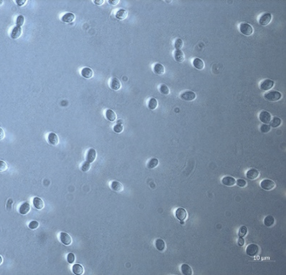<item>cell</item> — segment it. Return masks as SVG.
<instances>
[{
  "label": "cell",
  "mask_w": 286,
  "mask_h": 275,
  "mask_svg": "<svg viewBox=\"0 0 286 275\" xmlns=\"http://www.w3.org/2000/svg\"><path fill=\"white\" fill-rule=\"evenodd\" d=\"M282 93L281 92L277 90H272L266 93L264 95V97L266 100L270 101V102H277L279 101L280 100L282 99Z\"/></svg>",
  "instance_id": "6da1fadb"
},
{
  "label": "cell",
  "mask_w": 286,
  "mask_h": 275,
  "mask_svg": "<svg viewBox=\"0 0 286 275\" xmlns=\"http://www.w3.org/2000/svg\"><path fill=\"white\" fill-rule=\"evenodd\" d=\"M239 30L240 33L243 34L245 36H250L253 35L254 29L253 26L250 25L249 23L243 22L239 26Z\"/></svg>",
  "instance_id": "7a4b0ae2"
},
{
  "label": "cell",
  "mask_w": 286,
  "mask_h": 275,
  "mask_svg": "<svg viewBox=\"0 0 286 275\" xmlns=\"http://www.w3.org/2000/svg\"><path fill=\"white\" fill-rule=\"evenodd\" d=\"M246 254L250 256H255L259 252V246L255 244H250L246 247Z\"/></svg>",
  "instance_id": "3957f363"
},
{
  "label": "cell",
  "mask_w": 286,
  "mask_h": 275,
  "mask_svg": "<svg viewBox=\"0 0 286 275\" xmlns=\"http://www.w3.org/2000/svg\"><path fill=\"white\" fill-rule=\"evenodd\" d=\"M275 85V82L271 79H265L261 82L260 88L263 91H268L272 89Z\"/></svg>",
  "instance_id": "277c9868"
},
{
  "label": "cell",
  "mask_w": 286,
  "mask_h": 275,
  "mask_svg": "<svg viewBox=\"0 0 286 275\" xmlns=\"http://www.w3.org/2000/svg\"><path fill=\"white\" fill-rule=\"evenodd\" d=\"M261 187L265 191H271L275 187V183L270 179H264L261 182Z\"/></svg>",
  "instance_id": "5b68a950"
},
{
  "label": "cell",
  "mask_w": 286,
  "mask_h": 275,
  "mask_svg": "<svg viewBox=\"0 0 286 275\" xmlns=\"http://www.w3.org/2000/svg\"><path fill=\"white\" fill-rule=\"evenodd\" d=\"M180 97L185 101H192L196 99V94L193 91L187 90L181 93Z\"/></svg>",
  "instance_id": "8992f818"
},
{
  "label": "cell",
  "mask_w": 286,
  "mask_h": 275,
  "mask_svg": "<svg viewBox=\"0 0 286 275\" xmlns=\"http://www.w3.org/2000/svg\"><path fill=\"white\" fill-rule=\"evenodd\" d=\"M272 119L271 114L269 112L265 110H263L259 114V120L263 124H269Z\"/></svg>",
  "instance_id": "52a82bcc"
},
{
  "label": "cell",
  "mask_w": 286,
  "mask_h": 275,
  "mask_svg": "<svg viewBox=\"0 0 286 275\" xmlns=\"http://www.w3.org/2000/svg\"><path fill=\"white\" fill-rule=\"evenodd\" d=\"M59 240L65 246H69L72 242L70 235L66 232H61L59 234Z\"/></svg>",
  "instance_id": "ba28073f"
},
{
  "label": "cell",
  "mask_w": 286,
  "mask_h": 275,
  "mask_svg": "<svg viewBox=\"0 0 286 275\" xmlns=\"http://www.w3.org/2000/svg\"><path fill=\"white\" fill-rule=\"evenodd\" d=\"M273 16L271 13H265L260 17L259 24L262 26H267L271 22Z\"/></svg>",
  "instance_id": "9c48e42d"
},
{
  "label": "cell",
  "mask_w": 286,
  "mask_h": 275,
  "mask_svg": "<svg viewBox=\"0 0 286 275\" xmlns=\"http://www.w3.org/2000/svg\"><path fill=\"white\" fill-rule=\"evenodd\" d=\"M175 217L180 221H185L188 217V212L183 208H179L175 211Z\"/></svg>",
  "instance_id": "30bf717a"
},
{
  "label": "cell",
  "mask_w": 286,
  "mask_h": 275,
  "mask_svg": "<svg viewBox=\"0 0 286 275\" xmlns=\"http://www.w3.org/2000/svg\"><path fill=\"white\" fill-rule=\"evenodd\" d=\"M97 158V151H95L94 148H89L87 151V156H86V161H88L89 163H92L95 161Z\"/></svg>",
  "instance_id": "8fae6325"
},
{
  "label": "cell",
  "mask_w": 286,
  "mask_h": 275,
  "mask_svg": "<svg viewBox=\"0 0 286 275\" xmlns=\"http://www.w3.org/2000/svg\"><path fill=\"white\" fill-rule=\"evenodd\" d=\"M47 141L49 144L52 145H57L59 144V137L55 133H49L47 136Z\"/></svg>",
  "instance_id": "7c38bea8"
},
{
  "label": "cell",
  "mask_w": 286,
  "mask_h": 275,
  "mask_svg": "<svg viewBox=\"0 0 286 275\" xmlns=\"http://www.w3.org/2000/svg\"><path fill=\"white\" fill-rule=\"evenodd\" d=\"M174 58L179 63H183L185 59V55L181 49H175L174 53Z\"/></svg>",
  "instance_id": "4fadbf2b"
},
{
  "label": "cell",
  "mask_w": 286,
  "mask_h": 275,
  "mask_svg": "<svg viewBox=\"0 0 286 275\" xmlns=\"http://www.w3.org/2000/svg\"><path fill=\"white\" fill-rule=\"evenodd\" d=\"M246 177L250 180H255L260 176V172L255 168H250L246 172Z\"/></svg>",
  "instance_id": "5bb4252c"
},
{
  "label": "cell",
  "mask_w": 286,
  "mask_h": 275,
  "mask_svg": "<svg viewBox=\"0 0 286 275\" xmlns=\"http://www.w3.org/2000/svg\"><path fill=\"white\" fill-rule=\"evenodd\" d=\"M22 34V27L16 25L15 27L12 29L10 37L12 39H17L21 37Z\"/></svg>",
  "instance_id": "9a60e30c"
},
{
  "label": "cell",
  "mask_w": 286,
  "mask_h": 275,
  "mask_svg": "<svg viewBox=\"0 0 286 275\" xmlns=\"http://www.w3.org/2000/svg\"><path fill=\"white\" fill-rule=\"evenodd\" d=\"M110 86L113 90H118L122 87V83L120 80L117 77H112L110 80Z\"/></svg>",
  "instance_id": "2e32d148"
},
{
  "label": "cell",
  "mask_w": 286,
  "mask_h": 275,
  "mask_svg": "<svg viewBox=\"0 0 286 275\" xmlns=\"http://www.w3.org/2000/svg\"><path fill=\"white\" fill-rule=\"evenodd\" d=\"M81 75L83 77L86 79H90L94 76V72L90 67H85L81 70Z\"/></svg>",
  "instance_id": "e0dca14e"
},
{
  "label": "cell",
  "mask_w": 286,
  "mask_h": 275,
  "mask_svg": "<svg viewBox=\"0 0 286 275\" xmlns=\"http://www.w3.org/2000/svg\"><path fill=\"white\" fill-rule=\"evenodd\" d=\"M222 183L226 186H233L236 183V180L232 176H225L222 179Z\"/></svg>",
  "instance_id": "ac0fdd59"
},
{
  "label": "cell",
  "mask_w": 286,
  "mask_h": 275,
  "mask_svg": "<svg viewBox=\"0 0 286 275\" xmlns=\"http://www.w3.org/2000/svg\"><path fill=\"white\" fill-rule=\"evenodd\" d=\"M32 204L34 207L37 210H42L45 207V203H44L43 200L39 197H35L33 199Z\"/></svg>",
  "instance_id": "d6986e66"
},
{
  "label": "cell",
  "mask_w": 286,
  "mask_h": 275,
  "mask_svg": "<svg viewBox=\"0 0 286 275\" xmlns=\"http://www.w3.org/2000/svg\"><path fill=\"white\" fill-rule=\"evenodd\" d=\"M110 188L112 191H115V192H118V193L122 192V191H123V189H124L123 185L118 181H113L110 184Z\"/></svg>",
  "instance_id": "ffe728a7"
},
{
  "label": "cell",
  "mask_w": 286,
  "mask_h": 275,
  "mask_svg": "<svg viewBox=\"0 0 286 275\" xmlns=\"http://www.w3.org/2000/svg\"><path fill=\"white\" fill-rule=\"evenodd\" d=\"M153 72L158 75H162L165 73V67L162 64L156 63L153 67Z\"/></svg>",
  "instance_id": "44dd1931"
},
{
  "label": "cell",
  "mask_w": 286,
  "mask_h": 275,
  "mask_svg": "<svg viewBox=\"0 0 286 275\" xmlns=\"http://www.w3.org/2000/svg\"><path fill=\"white\" fill-rule=\"evenodd\" d=\"M105 117L107 121L110 122H115L117 120V115L114 110L111 109H107L105 111Z\"/></svg>",
  "instance_id": "7402d4cb"
},
{
  "label": "cell",
  "mask_w": 286,
  "mask_h": 275,
  "mask_svg": "<svg viewBox=\"0 0 286 275\" xmlns=\"http://www.w3.org/2000/svg\"><path fill=\"white\" fill-rule=\"evenodd\" d=\"M75 19V14H73L72 12H67L66 14H65V15L61 17L62 22H65V23L72 22Z\"/></svg>",
  "instance_id": "603a6c76"
},
{
  "label": "cell",
  "mask_w": 286,
  "mask_h": 275,
  "mask_svg": "<svg viewBox=\"0 0 286 275\" xmlns=\"http://www.w3.org/2000/svg\"><path fill=\"white\" fill-rule=\"evenodd\" d=\"M192 65L195 68H196L198 70H202L205 67V63L202 59L196 57L192 61Z\"/></svg>",
  "instance_id": "cb8c5ba5"
},
{
  "label": "cell",
  "mask_w": 286,
  "mask_h": 275,
  "mask_svg": "<svg viewBox=\"0 0 286 275\" xmlns=\"http://www.w3.org/2000/svg\"><path fill=\"white\" fill-rule=\"evenodd\" d=\"M30 209H31L30 204H29V203L25 202V203H24V204H22L20 206H19V213L22 215H26L29 212V211H30Z\"/></svg>",
  "instance_id": "d4e9b609"
},
{
  "label": "cell",
  "mask_w": 286,
  "mask_h": 275,
  "mask_svg": "<svg viewBox=\"0 0 286 275\" xmlns=\"http://www.w3.org/2000/svg\"><path fill=\"white\" fill-rule=\"evenodd\" d=\"M128 16V12L124 9H118L116 14H115V17L119 20H123L126 19Z\"/></svg>",
  "instance_id": "484cf974"
},
{
  "label": "cell",
  "mask_w": 286,
  "mask_h": 275,
  "mask_svg": "<svg viewBox=\"0 0 286 275\" xmlns=\"http://www.w3.org/2000/svg\"><path fill=\"white\" fill-rule=\"evenodd\" d=\"M155 244L156 249L159 251V252H162L165 250V248H166L165 242V241L162 240V239H158L155 241Z\"/></svg>",
  "instance_id": "4316f807"
},
{
  "label": "cell",
  "mask_w": 286,
  "mask_h": 275,
  "mask_svg": "<svg viewBox=\"0 0 286 275\" xmlns=\"http://www.w3.org/2000/svg\"><path fill=\"white\" fill-rule=\"evenodd\" d=\"M73 274L76 275H82L84 273V267L79 264H75L72 267Z\"/></svg>",
  "instance_id": "83f0119b"
},
{
  "label": "cell",
  "mask_w": 286,
  "mask_h": 275,
  "mask_svg": "<svg viewBox=\"0 0 286 275\" xmlns=\"http://www.w3.org/2000/svg\"><path fill=\"white\" fill-rule=\"evenodd\" d=\"M180 270H181V272L185 275L192 274V270L191 267L189 266L188 264H182L181 267H180Z\"/></svg>",
  "instance_id": "f1b7e54d"
},
{
  "label": "cell",
  "mask_w": 286,
  "mask_h": 275,
  "mask_svg": "<svg viewBox=\"0 0 286 275\" xmlns=\"http://www.w3.org/2000/svg\"><path fill=\"white\" fill-rule=\"evenodd\" d=\"M158 106V100L155 97H152V98L150 99V100L148 101V108L151 110H155L157 107Z\"/></svg>",
  "instance_id": "f546056e"
},
{
  "label": "cell",
  "mask_w": 286,
  "mask_h": 275,
  "mask_svg": "<svg viewBox=\"0 0 286 275\" xmlns=\"http://www.w3.org/2000/svg\"><path fill=\"white\" fill-rule=\"evenodd\" d=\"M281 123L282 121L281 118H279L278 117H274L273 119H271V122H270V126L276 128V127H279L281 125Z\"/></svg>",
  "instance_id": "4dcf8cb0"
},
{
  "label": "cell",
  "mask_w": 286,
  "mask_h": 275,
  "mask_svg": "<svg viewBox=\"0 0 286 275\" xmlns=\"http://www.w3.org/2000/svg\"><path fill=\"white\" fill-rule=\"evenodd\" d=\"M263 222H264V224H265L266 226L271 227L273 226L274 224H275V219H274L273 216L269 215V216H267L265 219H264Z\"/></svg>",
  "instance_id": "1f68e13d"
},
{
  "label": "cell",
  "mask_w": 286,
  "mask_h": 275,
  "mask_svg": "<svg viewBox=\"0 0 286 275\" xmlns=\"http://www.w3.org/2000/svg\"><path fill=\"white\" fill-rule=\"evenodd\" d=\"M158 164H159L158 159L156 158H152L149 161V162L148 163V168L150 169H153L155 168H156V167L158 166Z\"/></svg>",
  "instance_id": "d6a6232c"
},
{
  "label": "cell",
  "mask_w": 286,
  "mask_h": 275,
  "mask_svg": "<svg viewBox=\"0 0 286 275\" xmlns=\"http://www.w3.org/2000/svg\"><path fill=\"white\" fill-rule=\"evenodd\" d=\"M160 91L162 95H168L170 94V88H169V87L165 84H162L160 85Z\"/></svg>",
  "instance_id": "836d02e7"
},
{
  "label": "cell",
  "mask_w": 286,
  "mask_h": 275,
  "mask_svg": "<svg viewBox=\"0 0 286 275\" xmlns=\"http://www.w3.org/2000/svg\"><path fill=\"white\" fill-rule=\"evenodd\" d=\"M25 18L23 15H19L16 19V24H17V26H19V27H22L25 24Z\"/></svg>",
  "instance_id": "e575fe53"
},
{
  "label": "cell",
  "mask_w": 286,
  "mask_h": 275,
  "mask_svg": "<svg viewBox=\"0 0 286 275\" xmlns=\"http://www.w3.org/2000/svg\"><path fill=\"white\" fill-rule=\"evenodd\" d=\"M90 164L91 163H89L88 161H85L82 164V166H81V170H82L83 172H87L91 168Z\"/></svg>",
  "instance_id": "d590c367"
},
{
  "label": "cell",
  "mask_w": 286,
  "mask_h": 275,
  "mask_svg": "<svg viewBox=\"0 0 286 275\" xmlns=\"http://www.w3.org/2000/svg\"><path fill=\"white\" fill-rule=\"evenodd\" d=\"M247 233H248L247 227L245 226H243L240 227L239 231H238V236H239V237H244L246 234H247Z\"/></svg>",
  "instance_id": "8d00e7d4"
},
{
  "label": "cell",
  "mask_w": 286,
  "mask_h": 275,
  "mask_svg": "<svg viewBox=\"0 0 286 275\" xmlns=\"http://www.w3.org/2000/svg\"><path fill=\"white\" fill-rule=\"evenodd\" d=\"M183 47V41L182 39L178 38L175 42V49H181Z\"/></svg>",
  "instance_id": "74e56055"
},
{
  "label": "cell",
  "mask_w": 286,
  "mask_h": 275,
  "mask_svg": "<svg viewBox=\"0 0 286 275\" xmlns=\"http://www.w3.org/2000/svg\"><path fill=\"white\" fill-rule=\"evenodd\" d=\"M123 130H124V127H123V125L120 124V123H118V124H116L113 127V131L116 133H122Z\"/></svg>",
  "instance_id": "f35d334b"
},
{
  "label": "cell",
  "mask_w": 286,
  "mask_h": 275,
  "mask_svg": "<svg viewBox=\"0 0 286 275\" xmlns=\"http://www.w3.org/2000/svg\"><path fill=\"white\" fill-rule=\"evenodd\" d=\"M271 127L270 126V125L268 124H263L261 126V128H260V130H261V133H267L270 132V131H271Z\"/></svg>",
  "instance_id": "ab89813d"
},
{
  "label": "cell",
  "mask_w": 286,
  "mask_h": 275,
  "mask_svg": "<svg viewBox=\"0 0 286 275\" xmlns=\"http://www.w3.org/2000/svg\"><path fill=\"white\" fill-rule=\"evenodd\" d=\"M39 226V224L38 222L37 221H32L31 222H29V224L28 225L29 228L32 229V230H35V229H37L38 228Z\"/></svg>",
  "instance_id": "60d3db41"
},
{
  "label": "cell",
  "mask_w": 286,
  "mask_h": 275,
  "mask_svg": "<svg viewBox=\"0 0 286 275\" xmlns=\"http://www.w3.org/2000/svg\"><path fill=\"white\" fill-rule=\"evenodd\" d=\"M67 261L69 264H73L75 261V255L73 253H69L67 256Z\"/></svg>",
  "instance_id": "b9f144b4"
},
{
  "label": "cell",
  "mask_w": 286,
  "mask_h": 275,
  "mask_svg": "<svg viewBox=\"0 0 286 275\" xmlns=\"http://www.w3.org/2000/svg\"><path fill=\"white\" fill-rule=\"evenodd\" d=\"M236 184H237L238 186L240 187V188H243V187H245L247 186V181L244 179H238V180L236 181Z\"/></svg>",
  "instance_id": "7bdbcfd3"
},
{
  "label": "cell",
  "mask_w": 286,
  "mask_h": 275,
  "mask_svg": "<svg viewBox=\"0 0 286 275\" xmlns=\"http://www.w3.org/2000/svg\"><path fill=\"white\" fill-rule=\"evenodd\" d=\"M8 166L7 164L4 161H0V171L1 172H3V171H6L7 169Z\"/></svg>",
  "instance_id": "ee69618b"
},
{
  "label": "cell",
  "mask_w": 286,
  "mask_h": 275,
  "mask_svg": "<svg viewBox=\"0 0 286 275\" xmlns=\"http://www.w3.org/2000/svg\"><path fill=\"white\" fill-rule=\"evenodd\" d=\"M16 4L19 7H22V6H24L27 3V1L26 0H17V1H15Z\"/></svg>",
  "instance_id": "f6af8a7d"
},
{
  "label": "cell",
  "mask_w": 286,
  "mask_h": 275,
  "mask_svg": "<svg viewBox=\"0 0 286 275\" xmlns=\"http://www.w3.org/2000/svg\"><path fill=\"white\" fill-rule=\"evenodd\" d=\"M244 244H245V241H244L243 239V237H239V239H238V244L239 245V246H243Z\"/></svg>",
  "instance_id": "bcb514c9"
},
{
  "label": "cell",
  "mask_w": 286,
  "mask_h": 275,
  "mask_svg": "<svg viewBox=\"0 0 286 275\" xmlns=\"http://www.w3.org/2000/svg\"><path fill=\"white\" fill-rule=\"evenodd\" d=\"M93 2H94L95 5H96L97 6H101L102 5H103V4H104L105 2V1L104 0H95V1Z\"/></svg>",
  "instance_id": "7dc6e473"
},
{
  "label": "cell",
  "mask_w": 286,
  "mask_h": 275,
  "mask_svg": "<svg viewBox=\"0 0 286 275\" xmlns=\"http://www.w3.org/2000/svg\"><path fill=\"white\" fill-rule=\"evenodd\" d=\"M108 3L111 5H116L119 3V0H108Z\"/></svg>",
  "instance_id": "c3c4849f"
},
{
  "label": "cell",
  "mask_w": 286,
  "mask_h": 275,
  "mask_svg": "<svg viewBox=\"0 0 286 275\" xmlns=\"http://www.w3.org/2000/svg\"><path fill=\"white\" fill-rule=\"evenodd\" d=\"M0 131H1V136H0V139H1V140H2V139L4 138V137H5V132H4V131H3V129H2V127H1V128H0Z\"/></svg>",
  "instance_id": "681fc988"
},
{
  "label": "cell",
  "mask_w": 286,
  "mask_h": 275,
  "mask_svg": "<svg viewBox=\"0 0 286 275\" xmlns=\"http://www.w3.org/2000/svg\"><path fill=\"white\" fill-rule=\"evenodd\" d=\"M180 224H181L182 225V224H185L184 221H180Z\"/></svg>",
  "instance_id": "f907efd6"
}]
</instances>
